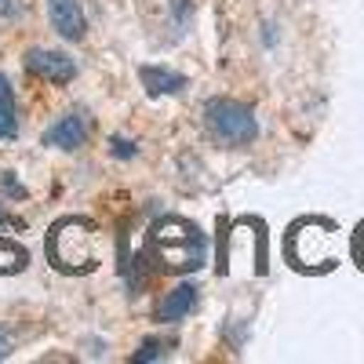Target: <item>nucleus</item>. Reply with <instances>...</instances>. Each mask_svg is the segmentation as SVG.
I'll list each match as a JSON object with an SVG mask.
<instances>
[{"instance_id": "f257e3e1", "label": "nucleus", "mask_w": 364, "mask_h": 364, "mask_svg": "<svg viewBox=\"0 0 364 364\" xmlns=\"http://www.w3.org/2000/svg\"><path fill=\"white\" fill-rule=\"evenodd\" d=\"M284 255L299 273H331L339 266V226L324 215H302L288 226Z\"/></svg>"}, {"instance_id": "f03ea898", "label": "nucleus", "mask_w": 364, "mask_h": 364, "mask_svg": "<svg viewBox=\"0 0 364 364\" xmlns=\"http://www.w3.org/2000/svg\"><path fill=\"white\" fill-rule=\"evenodd\" d=\"M149 248H154V259L161 262V269H175V273H193L204 266L208 259V240L204 233L190 223V219H161L154 226V237H149Z\"/></svg>"}, {"instance_id": "7ed1b4c3", "label": "nucleus", "mask_w": 364, "mask_h": 364, "mask_svg": "<svg viewBox=\"0 0 364 364\" xmlns=\"http://www.w3.org/2000/svg\"><path fill=\"white\" fill-rule=\"evenodd\" d=\"M48 259L55 269L63 273H91L99 266L95 259V226H91L84 215H70V219H58L48 233Z\"/></svg>"}, {"instance_id": "20e7f679", "label": "nucleus", "mask_w": 364, "mask_h": 364, "mask_svg": "<svg viewBox=\"0 0 364 364\" xmlns=\"http://www.w3.org/2000/svg\"><path fill=\"white\" fill-rule=\"evenodd\" d=\"M204 124L219 146L237 149V146H252L259 139V120L255 113L237 102V99H208L204 102Z\"/></svg>"}, {"instance_id": "39448f33", "label": "nucleus", "mask_w": 364, "mask_h": 364, "mask_svg": "<svg viewBox=\"0 0 364 364\" xmlns=\"http://www.w3.org/2000/svg\"><path fill=\"white\" fill-rule=\"evenodd\" d=\"M26 70L48 80V84H70L77 77V63L63 51H48V48H33L26 51Z\"/></svg>"}, {"instance_id": "423d86ee", "label": "nucleus", "mask_w": 364, "mask_h": 364, "mask_svg": "<svg viewBox=\"0 0 364 364\" xmlns=\"http://www.w3.org/2000/svg\"><path fill=\"white\" fill-rule=\"evenodd\" d=\"M91 135V120L84 113H70L63 120H55V124L44 132V146L51 149H66V154H73V149H80Z\"/></svg>"}, {"instance_id": "0eeeda50", "label": "nucleus", "mask_w": 364, "mask_h": 364, "mask_svg": "<svg viewBox=\"0 0 364 364\" xmlns=\"http://www.w3.org/2000/svg\"><path fill=\"white\" fill-rule=\"evenodd\" d=\"M48 18H51V29L63 41H84L87 33V18L80 11V0H48Z\"/></svg>"}, {"instance_id": "6e6552de", "label": "nucleus", "mask_w": 364, "mask_h": 364, "mask_svg": "<svg viewBox=\"0 0 364 364\" xmlns=\"http://www.w3.org/2000/svg\"><path fill=\"white\" fill-rule=\"evenodd\" d=\"M193 306H197V288H193V284H175V288L157 302V321H161V324H178L182 317H190Z\"/></svg>"}, {"instance_id": "1a4fd4ad", "label": "nucleus", "mask_w": 364, "mask_h": 364, "mask_svg": "<svg viewBox=\"0 0 364 364\" xmlns=\"http://www.w3.org/2000/svg\"><path fill=\"white\" fill-rule=\"evenodd\" d=\"M139 80H142V87H146V95H154V99L186 91V77L171 73V70H164V66H142V70H139Z\"/></svg>"}, {"instance_id": "9d476101", "label": "nucleus", "mask_w": 364, "mask_h": 364, "mask_svg": "<svg viewBox=\"0 0 364 364\" xmlns=\"http://www.w3.org/2000/svg\"><path fill=\"white\" fill-rule=\"evenodd\" d=\"M18 135V117H15V91L8 77L0 73V139H15Z\"/></svg>"}, {"instance_id": "9b49d317", "label": "nucleus", "mask_w": 364, "mask_h": 364, "mask_svg": "<svg viewBox=\"0 0 364 364\" xmlns=\"http://www.w3.org/2000/svg\"><path fill=\"white\" fill-rule=\"evenodd\" d=\"M164 346H168V343H161V339H146L132 360H135V364H146V360H161V357H164Z\"/></svg>"}, {"instance_id": "f8f14e48", "label": "nucleus", "mask_w": 364, "mask_h": 364, "mask_svg": "<svg viewBox=\"0 0 364 364\" xmlns=\"http://www.w3.org/2000/svg\"><path fill=\"white\" fill-rule=\"evenodd\" d=\"M353 255H357V266L364 269V223H360L357 233H353Z\"/></svg>"}, {"instance_id": "ddd939ff", "label": "nucleus", "mask_w": 364, "mask_h": 364, "mask_svg": "<svg viewBox=\"0 0 364 364\" xmlns=\"http://www.w3.org/2000/svg\"><path fill=\"white\" fill-rule=\"evenodd\" d=\"M109 146H113V157H135V146L128 139H113Z\"/></svg>"}, {"instance_id": "4468645a", "label": "nucleus", "mask_w": 364, "mask_h": 364, "mask_svg": "<svg viewBox=\"0 0 364 364\" xmlns=\"http://www.w3.org/2000/svg\"><path fill=\"white\" fill-rule=\"evenodd\" d=\"M11 353V336H4V331H0V360H4Z\"/></svg>"}, {"instance_id": "2eb2a0df", "label": "nucleus", "mask_w": 364, "mask_h": 364, "mask_svg": "<svg viewBox=\"0 0 364 364\" xmlns=\"http://www.w3.org/2000/svg\"><path fill=\"white\" fill-rule=\"evenodd\" d=\"M4 15H15V0H0V18Z\"/></svg>"}]
</instances>
